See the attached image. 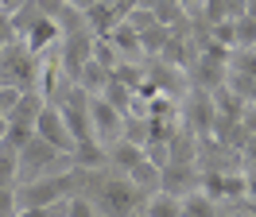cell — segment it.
Returning <instances> with one entry per match:
<instances>
[{"label":"cell","instance_id":"52a82bcc","mask_svg":"<svg viewBox=\"0 0 256 217\" xmlns=\"http://www.w3.org/2000/svg\"><path fill=\"white\" fill-rule=\"evenodd\" d=\"M90 116H94V140L105 152H109L112 144L124 140V112L112 108L105 97H94V101H90Z\"/></svg>","mask_w":256,"mask_h":217},{"label":"cell","instance_id":"603a6c76","mask_svg":"<svg viewBox=\"0 0 256 217\" xmlns=\"http://www.w3.org/2000/svg\"><path fill=\"white\" fill-rule=\"evenodd\" d=\"M94 58L101 62L105 70H116V66L124 62V58H120V50H116V46H112L109 39H97V43H94Z\"/></svg>","mask_w":256,"mask_h":217},{"label":"cell","instance_id":"8d00e7d4","mask_svg":"<svg viewBox=\"0 0 256 217\" xmlns=\"http://www.w3.org/2000/svg\"><path fill=\"white\" fill-rule=\"evenodd\" d=\"M237 217H256V214H237Z\"/></svg>","mask_w":256,"mask_h":217},{"label":"cell","instance_id":"44dd1931","mask_svg":"<svg viewBox=\"0 0 256 217\" xmlns=\"http://www.w3.org/2000/svg\"><path fill=\"white\" fill-rule=\"evenodd\" d=\"M20 186V155L0 152V190H16Z\"/></svg>","mask_w":256,"mask_h":217},{"label":"cell","instance_id":"ffe728a7","mask_svg":"<svg viewBox=\"0 0 256 217\" xmlns=\"http://www.w3.org/2000/svg\"><path fill=\"white\" fill-rule=\"evenodd\" d=\"M101 97H105V101H109L112 108H120V112H132V97H136V90H132V86H124V82H116V78H112L109 86H105V93H101Z\"/></svg>","mask_w":256,"mask_h":217},{"label":"cell","instance_id":"74e56055","mask_svg":"<svg viewBox=\"0 0 256 217\" xmlns=\"http://www.w3.org/2000/svg\"><path fill=\"white\" fill-rule=\"evenodd\" d=\"M0 152H4V148H0Z\"/></svg>","mask_w":256,"mask_h":217},{"label":"cell","instance_id":"484cf974","mask_svg":"<svg viewBox=\"0 0 256 217\" xmlns=\"http://www.w3.org/2000/svg\"><path fill=\"white\" fill-rule=\"evenodd\" d=\"M20 97H24V90H16V86H0V108H4V116L20 105Z\"/></svg>","mask_w":256,"mask_h":217},{"label":"cell","instance_id":"4fadbf2b","mask_svg":"<svg viewBox=\"0 0 256 217\" xmlns=\"http://www.w3.org/2000/svg\"><path fill=\"white\" fill-rule=\"evenodd\" d=\"M109 82H112V70H105V66H101L97 58H90L86 66H82V74H78V82H74V86H82V90L90 93V97H101Z\"/></svg>","mask_w":256,"mask_h":217},{"label":"cell","instance_id":"8992f818","mask_svg":"<svg viewBox=\"0 0 256 217\" xmlns=\"http://www.w3.org/2000/svg\"><path fill=\"white\" fill-rule=\"evenodd\" d=\"M94 43H97V35H94L90 28L62 35V43H58V58H62V70H66V78H70V82H78L82 66L94 58Z\"/></svg>","mask_w":256,"mask_h":217},{"label":"cell","instance_id":"ac0fdd59","mask_svg":"<svg viewBox=\"0 0 256 217\" xmlns=\"http://www.w3.org/2000/svg\"><path fill=\"white\" fill-rule=\"evenodd\" d=\"M167 43H171V28H163V24H156L152 31H144V35H140V46H144V58H163Z\"/></svg>","mask_w":256,"mask_h":217},{"label":"cell","instance_id":"ba28073f","mask_svg":"<svg viewBox=\"0 0 256 217\" xmlns=\"http://www.w3.org/2000/svg\"><path fill=\"white\" fill-rule=\"evenodd\" d=\"M20 43L32 50L35 58H43V54H50V50H58V43H62V28H58V20H50V16H43L39 24H35Z\"/></svg>","mask_w":256,"mask_h":217},{"label":"cell","instance_id":"d4e9b609","mask_svg":"<svg viewBox=\"0 0 256 217\" xmlns=\"http://www.w3.org/2000/svg\"><path fill=\"white\" fill-rule=\"evenodd\" d=\"M124 24H128V28H136L140 35H144V31H152L156 24H160V16H156V12H148V8H132Z\"/></svg>","mask_w":256,"mask_h":217},{"label":"cell","instance_id":"f546056e","mask_svg":"<svg viewBox=\"0 0 256 217\" xmlns=\"http://www.w3.org/2000/svg\"><path fill=\"white\" fill-rule=\"evenodd\" d=\"M0 214H20L16 190H0Z\"/></svg>","mask_w":256,"mask_h":217},{"label":"cell","instance_id":"9a60e30c","mask_svg":"<svg viewBox=\"0 0 256 217\" xmlns=\"http://www.w3.org/2000/svg\"><path fill=\"white\" fill-rule=\"evenodd\" d=\"M128 178H132V182H136V186H140V190L148 194V198H152V194H156V190L163 186V167H156V163H152V159L144 155L136 167L128 170Z\"/></svg>","mask_w":256,"mask_h":217},{"label":"cell","instance_id":"8fae6325","mask_svg":"<svg viewBox=\"0 0 256 217\" xmlns=\"http://www.w3.org/2000/svg\"><path fill=\"white\" fill-rule=\"evenodd\" d=\"M109 43L120 50V58H124V62H140V58H144V46H140V31H136V28H128V24H116V28H112Z\"/></svg>","mask_w":256,"mask_h":217},{"label":"cell","instance_id":"5bb4252c","mask_svg":"<svg viewBox=\"0 0 256 217\" xmlns=\"http://www.w3.org/2000/svg\"><path fill=\"white\" fill-rule=\"evenodd\" d=\"M140 159H144V148L132 144V140H120V144H112V148H109V167L120 170V174H128Z\"/></svg>","mask_w":256,"mask_h":217},{"label":"cell","instance_id":"9c48e42d","mask_svg":"<svg viewBox=\"0 0 256 217\" xmlns=\"http://www.w3.org/2000/svg\"><path fill=\"white\" fill-rule=\"evenodd\" d=\"M167 194H175V198H186L194 190H202V167H163V186Z\"/></svg>","mask_w":256,"mask_h":217},{"label":"cell","instance_id":"1f68e13d","mask_svg":"<svg viewBox=\"0 0 256 217\" xmlns=\"http://www.w3.org/2000/svg\"><path fill=\"white\" fill-rule=\"evenodd\" d=\"M66 4H70V8H78V12H90V8L101 4V0H66Z\"/></svg>","mask_w":256,"mask_h":217},{"label":"cell","instance_id":"836d02e7","mask_svg":"<svg viewBox=\"0 0 256 217\" xmlns=\"http://www.w3.org/2000/svg\"><path fill=\"white\" fill-rule=\"evenodd\" d=\"M248 198L256 202V170H248Z\"/></svg>","mask_w":256,"mask_h":217},{"label":"cell","instance_id":"d6986e66","mask_svg":"<svg viewBox=\"0 0 256 217\" xmlns=\"http://www.w3.org/2000/svg\"><path fill=\"white\" fill-rule=\"evenodd\" d=\"M32 140H35V128L8 120V132H4V140H0V148H4V152H12V155H20L28 144H32Z\"/></svg>","mask_w":256,"mask_h":217},{"label":"cell","instance_id":"4dcf8cb0","mask_svg":"<svg viewBox=\"0 0 256 217\" xmlns=\"http://www.w3.org/2000/svg\"><path fill=\"white\" fill-rule=\"evenodd\" d=\"M240 124H244V132H248V136H256V105H244V112H240Z\"/></svg>","mask_w":256,"mask_h":217},{"label":"cell","instance_id":"5b68a950","mask_svg":"<svg viewBox=\"0 0 256 217\" xmlns=\"http://www.w3.org/2000/svg\"><path fill=\"white\" fill-rule=\"evenodd\" d=\"M202 194H210L214 202H244L248 174L244 170H202Z\"/></svg>","mask_w":256,"mask_h":217},{"label":"cell","instance_id":"d6a6232c","mask_svg":"<svg viewBox=\"0 0 256 217\" xmlns=\"http://www.w3.org/2000/svg\"><path fill=\"white\" fill-rule=\"evenodd\" d=\"M244 20H252V24H256V0H244Z\"/></svg>","mask_w":256,"mask_h":217},{"label":"cell","instance_id":"30bf717a","mask_svg":"<svg viewBox=\"0 0 256 217\" xmlns=\"http://www.w3.org/2000/svg\"><path fill=\"white\" fill-rule=\"evenodd\" d=\"M116 24H124V16L116 12V4H112V0H101V4H94V8L86 12V28L94 31L97 39H109Z\"/></svg>","mask_w":256,"mask_h":217},{"label":"cell","instance_id":"4316f807","mask_svg":"<svg viewBox=\"0 0 256 217\" xmlns=\"http://www.w3.org/2000/svg\"><path fill=\"white\" fill-rule=\"evenodd\" d=\"M8 43H16V28H12V16L0 12V50H4Z\"/></svg>","mask_w":256,"mask_h":217},{"label":"cell","instance_id":"83f0119b","mask_svg":"<svg viewBox=\"0 0 256 217\" xmlns=\"http://www.w3.org/2000/svg\"><path fill=\"white\" fill-rule=\"evenodd\" d=\"M240 163H244V174L256 170V136H248V144L240 148Z\"/></svg>","mask_w":256,"mask_h":217},{"label":"cell","instance_id":"f1b7e54d","mask_svg":"<svg viewBox=\"0 0 256 217\" xmlns=\"http://www.w3.org/2000/svg\"><path fill=\"white\" fill-rule=\"evenodd\" d=\"M35 4H39V12L50 16V20H58V16L66 12V0H35Z\"/></svg>","mask_w":256,"mask_h":217},{"label":"cell","instance_id":"cb8c5ba5","mask_svg":"<svg viewBox=\"0 0 256 217\" xmlns=\"http://www.w3.org/2000/svg\"><path fill=\"white\" fill-rule=\"evenodd\" d=\"M66 217H97L94 198H86V194H74V198H66Z\"/></svg>","mask_w":256,"mask_h":217},{"label":"cell","instance_id":"7a4b0ae2","mask_svg":"<svg viewBox=\"0 0 256 217\" xmlns=\"http://www.w3.org/2000/svg\"><path fill=\"white\" fill-rule=\"evenodd\" d=\"M0 86H16L24 93L39 86V58L20 39L0 50Z\"/></svg>","mask_w":256,"mask_h":217},{"label":"cell","instance_id":"7c38bea8","mask_svg":"<svg viewBox=\"0 0 256 217\" xmlns=\"http://www.w3.org/2000/svg\"><path fill=\"white\" fill-rule=\"evenodd\" d=\"M47 108V97L39 90H28L24 97H20V105L8 112V120L12 124H28V128H35V120H39V112Z\"/></svg>","mask_w":256,"mask_h":217},{"label":"cell","instance_id":"3957f363","mask_svg":"<svg viewBox=\"0 0 256 217\" xmlns=\"http://www.w3.org/2000/svg\"><path fill=\"white\" fill-rule=\"evenodd\" d=\"M182 128L194 132V140H214V128H218V105H214V93L190 86V97H186V108H182Z\"/></svg>","mask_w":256,"mask_h":217},{"label":"cell","instance_id":"e0dca14e","mask_svg":"<svg viewBox=\"0 0 256 217\" xmlns=\"http://www.w3.org/2000/svg\"><path fill=\"white\" fill-rule=\"evenodd\" d=\"M182 217H222V202H214L210 194L194 190L182 198Z\"/></svg>","mask_w":256,"mask_h":217},{"label":"cell","instance_id":"277c9868","mask_svg":"<svg viewBox=\"0 0 256 217\" xmlns=\"http://www.w3.org/2000/svg\"><path fill=\"white\" fill-rule=\"evenodd\" d=\"M35 136L47 140L50 148H58L62 155H74V148H78V140H74L70 124H66L62 108L54 105V101H47V108L39 112V120H35Z\"/></svg>","mask_w":256,"mask_h":217},{"label":"cell","instance_id":"d590c367","mask_svg":"<svg viewBox=\"0 0 256 217\" xmlns=\"http://www.w3.org/2000/svg\"><path fill=\"white\" fill-rule=\"evenodd\" d=\"M132 217H148V214H144V210H140V214H132Z\"/></svg>","mask_w":256,"mask_h":217},{"label":"cell","instance_id":"2e32d148","mask_svg":"<svg viewBox=\"0 0 256 217\" xmlns=\"http://www.w3.org/2000/svg\"><path fill=\"white\" fill-rule=\"evenodd\" d=\"M144 214L148 217H182V198L167 194V190H156V194L144 202Z\"/></svg>","mask_w":256,"mask_h":217},{"label":"cell","instance_id":"e575fe53","mask_svg":"<svg viewBox=\"0 0 256 217\" xmlns=\"http://www.w3.org/2000/svg\"><path fill=\"white\" fill-rule=\"evenodd\" d=\"M4 132H8V116H0V140H4Z\"/></svg>","mask_w":256,"mask_h":217},{"label":"cell","instance_id":"6da1fadb","mask_svg":"<svg viewBox=\"0 0 256 217\" xmlns=\"http://www.w3.org/2000/svg\"><path fill=\"white\" fill-rule=\"evenodd\" d=\"M62 170H74V159L62 155L58 148H50L47 140L35 136L24 152H20V186L35 182V178H47V174H62Z\"/></svg>","mask_w":256,"mask_h":217},{"label":"cell","instance_id":"7402d4cb","mask_svg":"<svg viewBox=\"0 0 256 217\" xmlns=\"http://www.w3.org/2000/svg\"><path fill=\"white\" fill-rule=\"evenodd\" d=\"M229 74L256 78V46H252V50H233V58H229Z\"/></svg>","mask_w":256,"mask_h":217}]
</instances>
